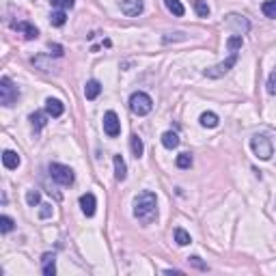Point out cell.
<instances>
[{
	"label": "cell",
	"mask_w": 276,
	"mask_h": 276,
	"mask_svg": "<svg viewBox=\"0 0 276 276\" xmlns=\"http://www.w3.org/2000/svg\"><path fill=\"white\" fill-rule=\"evenodd\" d=\"M134 216L145 222V225H149V222L156 220L158 216V198L154 192H140V195L134 198Z\"/></svg>",
	"instance_id": "obj_1"
},
{
	"label": "cell",
	"mask_w": 276,
	"mask_h": 276,
	"mask_svg": "<svg viewBox=\"0 0 276 276\" xmlns=\"http://www.w3.org/2000/svg\"><path fill=\"white\" fill-rule=\"evenodd\" d=\"M17 97H20V89L15 86V82L9 76H2L0 78V104L4 108H11L17 102Z\"/></svg>",
	"instance_id": "obj_2"
},
{
	"label": "cell",
	"mask_w": 276,
	"mask_h": 276,
	"mask_svg": "<svg viewBox=\"0 0 276 276\" xmlns=\"http://www.w3.org/2000/svg\"><path fill=\"white\" fill-rule=\"evenodd\" d=\"M250 149L255 151V156L259 158V160H270L274 154L272 140H270L266 134H255V136L250 138Z\"/></svg>",
	"instance_id": "obj_3"
},
{
	"label": "cell",
	"mask_w": 276,
	"mask_h": 276,
	"mask_svg": "<svg viewBox=\"0 0 276 276\" xmlns=\"http://www.w3.org/2000/svg\"><path fill=\"white\" fill-rule=\"evenodd\" d=\"M130 110L136 117H145V115H149L151 110H154V102H151V97L147 95V93H143V91L132 93V97H130Z\"/></svg>",
	"instance_id": "obj_4"
},
{
	"label": "cell",
	"mask_w": 276,
	"mask_h": 276,
	"mask_svg": "<svg viewBox=\"0 0 276 276\" xmlns=\"http://www.w3.org/2000/svg\"><path fill=\"white\" fill-rule=\"evenodd\" d=\"M237 56H239V52H231V54H229V58L225 63H220V65H214V67H207L205 69V78H222V76L225 74H229L233 69V65H236L237 63Z\"/></svg>",
	"instance_id": "obj_5"
},
{
	"label": "cell",
	"mask_w": 276,
	"mask_h": 276,
	"mask_svg": "<svg viewBox=\"0 0 276 276\" xmlns=\"http://www.w3.org/2000/svg\"><path fill=\"white\" fill-rule=\"evenodd\" d=\"M50 175H52V179H54L58 186H72L74 179H76L72 168L65 166V164H56V162L50 164Z\"/></svg>",
	"instance_id": "obj_6"
},
{
	"label": "cell",
	"mask_w": 276,
	"mask_h": 276,
	"mask_svg": "<svg viewBox=\"0 0 276 276\" xmlns=\"http://www.w3.org/2000/svg\"><path fill=\"white\" fill-rule=\"evenodd\" d=\"M104 132L108 138H117L121 134V121H119L115 110H108V113L104 115Z\"/></svg>",
	"instance_id": "obj_7"
},
{
	"label": "cell",
	"mask_w": 276,
	"mask_h": 276,
	"mask_svg": "<svg viewBox=\"0 0 276 276\" xmlns=\"http://www.w3.org/2000/svg\"><path fill=\"white\" fill-rule=\"evenodd\" d=\"M119 7L127 17H136V15L143 13L145 2L143 0H119Z\"/></svg>",
	"instance_id": "obj_8"
},
{
	"label": "cell",
	"mask_w": 276,
	"mask_h": 276,
	"mask_svg": "<svg viewBox=\"0 0 276 276\" xmlns=\"http://www.w3.org/2000/svg\"><path fill=\"white\" fill-rule=\"evenodd\" d=\"M80 207L84 211V216H95V207H97V201H95V195H91V192H86V195L80 197Z\"/></svg>",
	"instance_id": "obj_9"
},
{
	"label": "cell",
	"mask_w": 276,
	"mask_h": 276,
	"mask_svg": "<svg viewBox=\"0 0 276 276\" xmlns=\"http://www.w3.org/2000/svg\"><path fill=\"white\" fill-rule=\"evenodd\" d=\"M41 272L45 276H54L56 274V257L54 252H45L43 257H41Z\"/></svg>",
	"instance_id": "obj_10"
},
{
	"label": "cell",
	"mask_w": 276,
	"mask_h": 276,
	"mask_svg": "<svg viewBox=\"0 0 276 276\" xmlns=\"http://www.w3.org/2000/svg\"><path fill=\"white\" fill-rule=\"evenodd\" d=\"M45 113H48L50 117H61L63 113H65V104L61 102V99H54V97H48L45 99Z\"/></svg>",
	"instance_id": "obj_11"
},
{
	"label": "cell",
	"mask_w": 276,
	"mask_h": 276,
	"mask_svg": "<svg viewBox=\"0 0 276 276\" xmlns=\"http://www.w3.org/2000/svg\"><path fill=\"white\" fill-rule=\"evenodd\" d=\"M13 28L17 33H22L28 41H33V39H37L39 37V31H37V26H33V24H28V22H15Z\"/></svg>",
	"instance_id": "obj_12"
},
{
	"label": "cell",
	"mask_w": 276,
	"mask_h": 276,
	"mask_svg": "<svg viewBox=\"0 0 276 276\" xmlns=\"http://www.w3.org/2000/svg\"><path fill=\"white\" fill-rule=\"evenodd\" d=\"M113 162H115V179H117V181H123V179L127 177L125 160H123V156H115Z\"/></svg>",
	"instance_id": "obj_13"
},
{
	"label": "cell",
	"mask_w": 276,
	"mask_h": 276,
	"mask_svg": "<svg viewBox=\"0 0 276 276\" xmlns=\"http://www.w3.org/2000/svg\"><path fill=\"white\" fill-rule=\"evenodd\" d=\"M2 166H4V168H9V171L17 168V166H20V156H17L15 151L7 149V151L2 154Z\"/></svg>",
	"instance_id": "obj_14"
},
{
	"label": "cell",
	"mask_w": 276,
	"mask_h": 276,
	"mask_svg": "<svg viewBox=\"0 0 276 276\" xmlns=\"http://www.w3.org/2000/svg\"><path fill=\"white\" fill-rule=\"evenodd\" d=\"M99 93H102V84H99L97 80H89V82H86V86H84V97L89 99V102L97 99Z\"/></svg>",
	"instance_id": "obj_15"
},
{
	"label": "cell",
	"mask_w": 276,
	"mask_h": 276,
	"mask_svg": "<svg viewBox=\"0 0 276 276\" xmlns=\"http://www.w3.org/2000/svg\"><path fill=\"white\" fill-rule=\"evenodd\" d=\"M48 113H39V110H37V113H33L31 115V125H33V130L35 132H41V130H43V127H45V123H48Z\"/></svg>",
	"instance_id": "obj_16"
},
{
	"label": "cell",
	"mask_w": 276,
	"mask_h": 276,
	"mask_svg": "<svg viewBox=\"0 0 276 276\" xmlns=\"http://www.w3.org/2000/svg\"><path fill=\"white\" fill-rule=\"evenodd\" d=\"M130 147H132V154H134V158H140V156L145 154L143 138H140L138 134H132V138H130Z\"/></svg>",
	"instance_id": "obj_17"
},
{
	"label": "cell",
	"mask_w": 276,
	"mask_h": 276,
	"mask_svg": "<svg viewBox=\"0 0 276 276\" xmlns=\"http://www.w3.org/2000/svg\"><path fill=\"white\" fill-rule=\"evenodd\" d=\"M164 4H166V9L171 11L175 17H181L186 13V7L181 4V0H164Z\"/></svg>",
	"instance_id": "obj_18"
},
{
	"label": "cell",
	"mask_w": 276,
	"mask_h": 276,
	"mask_svg": "<svg viewBox=\"0 0 276 276\" xmlns=\"http://www.w3.org/2000/svg\"><path fill=\"white\" fill-rule=\"evenodd\" d=\"M162 145L166 147V149H175V147L179 145V136L175 132H164L162 134Z\"/></svg>",
	"instance_id": "obj_19"
},
{
	"label": "cell",
	"mask_w": 276,
	"mask_h": 276,
	"mask_svg": "<svg viewBox=\"0 0 276 276\" xmlns=\"http://www.w3.org/2000/svg\"><path fill=\"white\" fill-rule=\"evenodd\" d=\"M175 242H177V246H188V244H190L192 242V239H190V233H188L186 231V229H175Z\"/></svg>",
	"instance_id": "obj_20"
},
{
	"label": "cell",
	"mask_w": 276,
	"mask_h": 276,
	"mask_svg": "<svg viewBox=\"0 0 276 276\" xmlns=\"http://www.w3.org/2000/svg\"><path fill=\"white\" fill-rule=\"evenodd\" d=\"M229 24H236L239 33H246V31H248V28H250V24L244 20L242 15H229Z\"/></svg>",
	"instance_id": "obj_21"
},
{
	"label": "cell",
	"mask_w": 276,
	"mask_h": 276,
	"mask_svg": "<svg viewBox=\"0 0 276 276\" xmlns=\"http://www.w3.org/2000/svg\"><path fill=\"white\" fill-rule=\"evenodd\" d=\"M198 121H201L203 127H216V125H218V115H214V113H203Z\"/></svg>",
	"instance_id": "obj_22"
},
{
	"label": "cell",
	"mask_w": 276,
	"mask_h": 276,
	"mask_svg": "<svg viewBox=\"0 0 276 276\" xmlns=\"http://www.w3.org/2000/svg\"><path fill=\"white\" fill-rule=\"evenodd\" d=\"M261 11L266 17H270V20H276V0H266V2L261 4Z\"/></svg>",
	"instance_id": "obj_23"
},
{
	"label": "cell",
	"mask_w": 276,
	"mask_h": 276,
	"mask_svg": "<svg viewBox=\"0 0 276 276\" xmlns=\"http://www.w3.org/2000/svg\"><path fill=\"white\" fill-rule=\"evenodd\" d=\"M50 22H52V26H58V28H61V26L67 22V15H65V11H63V9L54 11V13L50 15Z\"/></svg>",
	"instance_id": "obj_24"
},
{
	"label": "cell",
	"mask_w": 276,
	"mask_h": 276,
	"mask_svg": "<svg viewBox=\"0 0 276 276\" xmlns=\"http://www.w3.org/2000/svg\"><path fill=\"white\" fill-rule=\"evenodd\" d=\"M195 11L198 17H209V4L205 0H195Z\"/></svg>",
	"instance_id": "obj_25"
},
{
	"label": "cell",
	"mask_w": 276,
	"mask_h": 276,
	"mask_svg": "<svg viewBox=\"0 0 276 276\" xmlns=\"http://www.w3.org/2000/svg\"><path fill=\"white\" fill-rule=\"evenodd\" d=\"M13 227H15L13 218H9V216H0V231H2V233H11V231H13Z\"/></svg>",
	"instance_id": "obj_26"
},
{
	"label": "cell",
	"mask_w": 276,
	"mask_h": 276,
	"mask_svg": "<svg viewBox=\"0 0 276 276\" xmlns=\"http://www.w3.org/2000/svg\"><path fill=\"white\" fill-rule=\"evenodd\" d=\"M26 203L31 205V207H37V205L41 203V195L37 190H28L26 192Z\"/></svg>",
	"instance_id": "obj_27"
},
{
	"label": "cell",
	"mask_w": 276,
	"mask_h": 276,
	"mask_svg": "<svg viewBox=\"0 0 276 276\" xmlns=\"http://www.w3.org/2000/svg\"><path fill=\"white\" fill-rule=\"evenodd\" d=\"M177 166L179 168H190L192 166V156L190 154H179L177 156Z\"/></svg>",
	"instance_id": "obj_28"
},
{
	"label": "cell",
	"mask_w": 276,
	"mask_h": 276,
	"mask_svg": "<svg viewBox=\"0 0 276 276\" xmlns=\"http://www.w3.org/2000/svg\"><path fill=\"white\" fill-rule=\"evenodd\" d=\"M52 2V7H56V9H72L74 4H76V0H50Z\"/></svg>",
	"instance_id": "obj_29"
},
{
	"label": "cell",
	"mask_w": 276,
	"mask_h": 276,
	"mask_svg": "<svg viewBox=\"0 0 276 276\" xmlns=\"http://www.w3.org/2000/svg\"><path fill=\"white\" fill-rule=\"evenodd\" d=\"M268 93L270 95H276V67H274V72L270 74V78H268Z\"/></svg>",
	"instance_id": "obj_30"
},
{
	"label": "cell",
	"mask_w": 276,
	"mask_h": 276,
	"mask_svg": "<svg viewBox=\"0 0 276 276\" xmlns=\"http://www.w3.org/2000/svg\"><path fill=\"white\" fill-rule=\"evenodd\" d=\"M39 218L41 220H45V218H50V216H52V205L50 203H43V205H39Z\"/></svg>",
	"instance_id": "obj_31"
},
{
	"label": "cell",
	"mask_w": 276,
	"mask_h": 276,
	"mask_svg": "<svg viewBox=\"0 0 276 276\" xmlns=\"http://www.w3.org/2000/svg\"><path fill=\"white\" fill-rule=\"evenodd\" d=\"M188 261H190L195 268H198V270H207V266H205V263L201 261V257H197V255H195V257H190Z\"/></svg>",
	"instance_id": "obj_32"
},
{
	"label": "cell",
	"mask_w": 276,
	"mask_h": 276,
	"mask_svg": "<svg viewBox=\"0 0 276 276\" xmlns=\"http://www.w3.org/2000/svg\"><path fill=\"white\" fill-rule=\"evenodd\" d=\"M50 54H54V56H63V45H58V43H50Z\"/></svg>",
	"instance_id": "obj_33"
}]
</instances>
